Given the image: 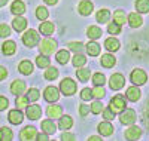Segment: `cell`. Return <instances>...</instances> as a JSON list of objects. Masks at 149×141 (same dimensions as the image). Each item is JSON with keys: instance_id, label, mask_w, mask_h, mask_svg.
I'll return each instance as SVG.
<instances>
[{"instance_id": "1", "label": "cell", "mask_w": 149, "mask_h": 141, "mask_svg": "<svg viewBox=\"0 0 149 141\" xmlns=\"http://www.w3.org/2000/svg\"><path fill=\"white\" fill-rule=\"evenodd\" d=\"M39 39H40L39 33H37L36 30H27L26 34L22 36V42L27 48H34L37 43H39Z\"/></svg>"}, {"instance_id": "2", "label": "cell", "mask_w": 149, "mask_h": 141, "mask_svg": "<svg viewBox=\"0 0 149 141\" xmlns=\"http://www.w3.org/2000/svg\"><path fill=\"white\" fill-rule=\"evenodd\" d=\"M39 49L43 55H51L54 54V50L57 49V42L54 39H43L39 43Z\"/></svg>"}, {"instance_id": "3", "label": "cell", "mask_w": 149, "mask_h": 141, "mask_svg": "<svg viewBox=\"0 0 149 141\" xmlns=\"http://www.w3.org/2000/svg\"><path fill=\"white\" fill-rule=\"evenodd\" d=\"M60 91L63 92L64 95H73L76 92V83H74L72 79H63L60 83Z\"/></svg>"}, {"instance_id": "4", "label": "cell", "mask_w": 149, "mask_h": 141, "mask_svg": "<svg viewBox=\"0 0 149 141\" xmlns=\"http://www.w3.org/2000/svg\"><path fill=\"white\" fill-rule=\"evenodd\" d=\"M109 107L113 110L115 113H121L124 109H125V98H124L122 95H116L110 100L109 102Z\"/></svg>"}, {"instance_id": "5", "label": "cell", "mask_w": 149, "mask_h": 141, "mask_svg": "<svg viewBox=\"0 0 149 141\" xmlns=\"http://www.w3.org/2000/svg\"><path fill=\"white\" fill-rule=\"evenodd\" d=\"M136 111L133 110V109H125V111H121V116H119V120H121V123H124V125H133L134 122H136Z\"/></svg>"}, {"instance_id": "6", "label": "cell", "mask_w": 149, "mask_h": 141, "mask_svg": "<svg viewBox=\"0 0 149 141\" xmlns=\"http://www.w3.org/2000/svg\"><path fill=\"white\" fill-rule=\"evenodd\" d=\"M146 80H148V76H146V73L143 70H140V68L133 70V73H131V82L134 85H137V86L139 85H145Z\"/></svg>"}, {"instance_id": "7", "label": "cell", "mask_w": 149, "mask_h": 141, "mask_svg": "<svg viewBox=\"0 0 149 141\" xmlns=\"http://www.w3.org/2000/svg\"><path fill=\"white\" fill-rule=\"evenodd\" d=\"M124 85H125V77H124L121 73H115L110 77V88L113 89V91H119Z\"/></svg>"}, {"instance_id": "8", "label": "cell", "mask_w": 149, "mask_h": 141, "mask_svg": "<svg viewBox=\"0 0 149 141\" xmlns=\"http://www.w3.org/2000/svg\"><path fill=\"white\" fill-rule=\"evenodd\" d=\"M43 97H45L46 101L54 102V101H57V100L60 98V92H58V89H57V88H54V86H48V88L45 89V92H43Z\"/></svg>"}, {"instance_id": "9", "label": "cell", "mask_w": 149, "mask_h": 141, "mask_svg": "<svg viewBox=\"0 0 149 141\" xmlns=\"http://www.w3.org/2000/svg\"><path fill=\"white\" fill-rule=\"evenodd\" d=\"M36 135H37L36 128L27 126V128H24V129L21 131V135H19V137H21V140H24V141H30V140H34Z\"/></svg>"}, {"instance_id": "10", "label": "cell", "mask_w": 149, "mask_h": 141, "mask_svg": "<svg viewBox=\"0 0 149 141\" xmlns=\"http://www.w3.org/2000/svg\"><path fill=\"white\" fill-rule=\"evenodd\" d=\"M42 116V109L39 106H27V118L31 120H37Z\"/></svg>"}, {"instance_id": "11", "label": "cell", "mask_w": 149, "mask_h": 141, "mask_svg": "<svg viewBox=\"0 0 149 141\" xmlns=\"http://www.w3.org/2000/svg\"><path fill=\"white\" fill-rule=\"evenodd\" d=\"M24 119V114L21 113V110H10L9 111V122L14 123V125H19Z\"/></svg>"}, {"instance_id": "12", "label": "cell", "mask_w": 149, "mask_h": 141, "mask_svg": "<svg viewBox=\"0 0 149 141\" xmlns=\"http://www.w3.org/2000/svg\"><path fill=\"white\" fill-rule=\"evenodd\" d=\"M94 9V5L90 2V0H82L81 5H79V12H81V15L86 17V15H90L91 12Z\"/></svg>"}, {"instance_id": "13", "label": "cell", "mask_w": 149, "mask_h": 141, "mask_svg": "<svg viewBox=\"0 0 149 141\" xmlns=\"http://www.w3.org/2000/svg\"><path fill=\"white\" fill-rule=\"evenodd\" d=\"M86 34H88V37L91 40H95V39H100L103 31H102L100 27H97V25H90L88 30H86Z\"/></svg>"}, {"instance_id": "14", "label": "cell", "mask_w": 149, "mask_h": 141, "mask_svg": "<svg viewBox=\"0 0 149 141\" xmlns=\"http://www.w3.org/2000/svg\"><path fill=\"white\" fill-rule=\"evenodd\" d=\"M24 91H26V83H24L22 80H15L10 85V92L14 95H21Z\"/></svg>"}, {"instance_id": "15", "label": "cell", "mask_w": 149, "mask_h": 141, "mask_svg": "<svg viewBox=\"0 0 149 141\" xmlns=\"http://www.w3.org/2000/svg\"><path fill=\"white\" fill-rule=\"evenodd\" d=\"M140 135H142V129L137 128V126H131L125 131V138L127 140H137V138H140Z\"/></svg>"}, {"instance_id": "16", "label": "cell", "mask_w": 149, "mask_h": 141, "mask_svg": "<svg viewBox=\"0 0 149 141\" xmlns=\"http://www.w3.org/2000/svg\"><path fill=\"white\" fill-rule=\"evenodd\" d=\"M10 10H12L14 15H22L24 12H26V5H24L21 0H15L10 6Z\"/></svg>"}, {"instance_id": "17", "label": "cell", "mask_w": 149, "mask_h": 141, "mask_svg": "<svg viewBox=\"0 0 149 141\" xmlns=\"http://www.w3.org/2000/svg\"><path fill=\"white\" fill-rule=\"evenodd\" d=\"M54 30H55V27H54L52 22H42L39 25V31L45 36H51L54 33Z\"/></svg>"}, {"instance_id": "18", "label": "cell", "mask_w": 149, "mask_h": 141, "mask_svg": "<svg viewBox=\"0 0 149 141\" xmlns=\"http://www.w3.org/2000/svg\"><path fill=\"white\" fill-rule=\"evenodd\" d=\"M98 132H100L102 135H110L112 132H113V126H112L110 122H102L100 125H98Z\"/></svg>"}, {"instance_id": "19", "label": "cell", "mask_w": 149, "mask_h": 141, "mask_svg": "<svg viewBox=\"0 0 149 141\" xmlns=\"http://www.w3.org/2000/svg\"><path fill=\"white\" fill-rule=\"evenodd\" d=\"M12 25H14V28L17 30V31H22L24 28L27 27V21L24 19L21 15H17V18L14 19V22H12Z\"/></svg>"}, {"instance_id": "20", "label": "cell", "mask_w": 149, "mask_h": 141, "mask_svg": "<svg viewBox=\"0 0 149 141\" xmlns=\"http://www.w3.org/2000/svg\"><path fill=\"white\" fill-rule=\"evenodd\" d=\"M17 50V43L12 42V40H8L3 43V54L5 55H14Z\"/></svg>"}, {"instance_id": "21", "label": "cell", "mask_w": 149, "mask_h": 141, "mask_svg": "<svg viewBox=\"0 0 149 141\" xmlns=\"http://www.w3.org/2000/svg\"><path fill=\"white\" fill-rule=\"evenodd\" d=\"M46 114L51 119H57V118H61V107L60 106H49L46 109Z\"/></svg>"}, {"instance_id": "22", "label": "cell", "mask_w": 149, "mask_h": 141, "mask_svg": "<svg viewBox=\"0 0 149 141\" xmlns=\"http://www.w3.org/2000/svg\"><path fill=\"white\" fill-rule=\"evenodd\" d=\"M128 22H130V25H131L133 28H137V27H140V25H142L143 19H142V17L139 14H130L128 15Z\"/></svg>"}, {"instance_id": "23", "label": "cell", "mask_w": 149, "mask_h": 141, "mask_svg": "<svg viewBox=\"0 0 149 141\" xmlns=\"http://www.w3.org/2000/svg\"><path fill=\"white\" fill-rule=\"evenodd\" d=\"M42 129H43V132H46L48 135H51V134H54V132L57 131V126L54 125L52 120H42Z\"/></svg>"}, {"instance_id": "24", "label": "cell", "mask_w": 149, "mask_h": 141, "mask_svg": "<svg viewBox=\"0 0 149 141\" xmlns=\"http://www.w3.org/2000/svg\"><path fill=\"white\" fill-rule=\"evenodd\" d=\"M127 97L130 101H137L140 98V91H139V88L137 86H130L127 89Z\"/></svg>"}, {"instance_id": "25", "label": "cell", "mask_w": 149, "mask_h": 141, "mask_svg": "<svg viewBox=\"0 0 149 141\" xmlns=\"http://www.w3.org/2000/svg\"><path fill=\"white\" fill-rule=\"evenodd\" d=\"M104 46L107 50H110V52H115V50L119 49V42L115 39V37H109V39L104 42Z\"/></svg>"}, {"instance_id": "26", "label": "cell", "mask_w": 149, "mask_h": 141, "mask_svg": "<svg viewBox=\"0 0 149 141\" xmlns=\"http://www.w3.org/2000/svg\"><path fill=\"white\" fill-rule=\"evenodd\" d=\"M136 9L139 14H148L149 12V0H137L136 2Z\"/></svg>"}, {"instance_id": "27", "label": "cell", "mask_w": 149, "mask_h": 141, "mask_svg": "<svg viewBox=\"0 0 149 141\" xmlns=\"http://www.w3.org/2000/svg\"><path fill=\"white\" fill-rule=\"evenodd\" d=\"M115 62H116V59H115V57H113V55L106 54V55H103V57H102V66H103V67H106V68L113 67V66H115Z\"/></svg>"}, {"instance_id": "28", "label": "cell", "mask_w": 149, "mask_h": 141, "mask_svg": "<svg viewBox=\"0 0 149 141\" xmlns=\"http://www.w3.org/2000/svg\"><path fill=\"white\" fill-rule=\"evenodd\" d=\"M72 125H73V120H72V118H70V116H63V118L60 119V123H58L60 129H63V131L70 129Z\"/></svg>"}, {"instance_id": "29", "label": "cell", "mask_w": 149, "mask_h": 141, "mask_svg": "<svg viewBox=\"0 0 149 141\" xmlns=\"http://www.w3.org/2000/svg\"><path fill=\"white\" fill-rule=\"evenodd\" d=\"M86 52H88L91 57H97L98 54H100V46H98L95 42H90L88 45H86Z\"/></svg>"}, {"instance_id": "30", "label": "cell", "mask_w": 149, "mask_h": 141, "mask_svg": "<svg viewBox=\"0 0 149 141\" xmlns=\"http://www.w3.org/2000/svg\"><path fill=\"white\" fill-rule=\"evenodd\" d=\"M109 18H110V12L107 9H100V10L97 12V21L98 22L104 24V22L109 21Z\"/></svg>"}, {"instance_id": "31", "label": "cell", "mask_w": 149, "mask_h": 141, "mask_svg": "<svg viewBox=\"0 0 149 141\" xmlns=\"http://www.w3.org/2000/svg\"><path fill=\"white\" fill-rule=\"evenodd\" d=\"M55 58H57V61H58L60 64H66V62L69 61V58H70V55H69V50H66V49H61V50H58Z\"/></svg>"}, {"instance_id": "32", "label": "cell", "mask_w": 149, "mask_h": 141, "mask_svg": "<svg viewBox=\"0 0 149 141\" xmlns=\"http://www.w3.org/2000/svg\"><path fill=\"white\" fill-rule=\"evenodd\" d=\"M19 71L22 73V74H30L31 71H33V64L30 62V61H22L21 64H19Z\"/></svg>"}, {"instance_id": "33", "label": "cell", "mask_w": 149, "mask_h": 141, "mask_svg": "<svg viewBox=\"0 0 149 141\" xmlns=\"http://www.w3.org/2000/svg\"><path fill=\"white\" fill-rule=\"evenodd\" d=\"M49 58H48V55H39L36 58V64H37V67H40V68H45V67H49Z\"/></svg>"}, {"instance_id": "34", "label": "cell", "mask_w": 149, "mask_h": 141, "mask_svg": "<svg viewBox=\"0 0 149 141\" xmlns=\"http://www.w3.org/2000/svg\"><path fill=\"white\" fill-rule=\"evenodd\" d=\"M12 138H14V135H12V131L9 129V128L3 126L2 129H0V140H2V141H10Z\"/></svg>"}, {"instance_id": "35", "label": "cell", "mask_w": 149, "mask_h": 141, "mask_svg": "<svg viewBox=\"0 0 149 141\" xmlns=\"http://www.w3.org/2000/svg\"><path fill=\"white\" fill-rule=\"evenodd\" d=\"M76 76L81 82H86L90 79V70L88 68H79L78 67V71H76Z\"/></svg>"}, {"instance_id": "36", "label": "cell", "mask_w": 149, "mask_h": 141, "mask_svg": "<svg viewBox=\"0 0 149 141\" xmlns=\"http://www.w3.org/2000/svg\"><path fill=\"white\" fill-rule=\"evenodd\" d=\"M57 77H58V70H57L55 67H48V70H46V73H45V79L54 80V79H57Z\"/></svg>"}, {"instance_id": "37", "label": "cell", "mask_w": 149, "mask_h": 141, "mask_svg": "<svg viewBox=\"0 0 149 141\" xmlns=\"http://www.w3.org/2000/svg\"><path fill=\"white\" fill-rule=\"evenodd\" d=\"M93 82H94L95 86H103L104 82H106L104 74H102V73H95V74L93 76Z\"/></svg>"}, {"instance_id": "38", "label": "cell", "mask_w": 149, "mask_h": 141, "mask_svg": "<svg viewBox=\"0 0 149 141\" xmlns=\"http://www.w3.org/2000/svg\"><path fill=\"white\" fill-rule=\"evenodd\" d=\"M113 21L116 24H119V25L125 24V14H124L122 10H116L115 14H113Z\"/></svg>"}, {"instance_id": "39", "label": "cell", "mask_w": 149, "mask_h": 141, "mask_svg": "<svg viewBox=\"0 0 149 141\" xmlns=\"http://www.w3.org/2000/svg\"><path fill=\"white\" fill-rule=\"evenodd\" d=\"M48 15H49V12H48L46 8H43V6H39V8H37V10H36V17L39 18V19L45 21V19L48 18Z\"/></svg>"}, {"instance_id": "40", "label": "cell", "mask_w": 149, "mask_h": 141, "mask_svg": "<svg viewBox=\"0 0 149 141\" xmlns=\"http://www.w3.org/2000/svg\"><path fill=\"white\" fill-rule=\"evenodd\" d=\"M69 49L73 50V52H76V54H81L84 50V45L81 42H70L69 43Z\"/></svg>"}, {"instance_id": "41", "label": "cell", "mask_w": 149, "mask_h": 141, "mask_svg": "<svg viewBox=\"0 0 149 141\" xmlns=\"http://www.w3.org/2000/svg\"><path fill=\"white\" fill-rule=\"evenodd\" d=\"M85 62H86V59H85L84 55H81V54H76V55H74V58H73V66L76 67V68H78V67H82Z\"/></svg>"}, {"instance_id": "42", "label": "cell", "mask_w": 149, "mask_h": 141, "mask_svg": "<svg viewBox=\"0 0 149 141\" xmlns=\"http://www.w3.org/2000/svg\"><path fill=\"white\" fill-rule=\"evenodd\" d=\"M27 106H29V98L18 95V98H17V107L18 109H27Z\"/></svg>"}, {"instance_id": "43", "label": "cell", "mask_w": 149, "mask_h": 141, "mask_svg": "<svg viewBox=\"0 0 149 141\" xmlns=\"http://www.w3.org/2000/svg\"><path fill=\"white\" fill-rule=\"evenodd\" d=\"M39 97H40L39 91H37V89H34V88H31L30 91L27 92V98H29V101H37V100H39Z\"/></svg>"}, {"instance_id": "44", "label": "cell", "mask_w": 149, "mask_h": 141, "mask_svg": "<svg viewBox=\"0 0 149 141\" xmlns=\"http://www.w3.org/2000/svg\"><path fill=\"white\" fill-rule=\"evenodd\" d=\"M104 89H103V86H95L94 89H93V98H103L104 97Z\"/></svg>"}, {"instance_id": "45", "label": "cell", "mask_w": 149, "mask_h": 141, "mask_svg": "<svg viewBox=\"0 0 149 141\" xmlns=\"http://www.w3.org/2000/svg\"><path fill=\"white\" fill-rule=\"evenodd\" d=\"M107 31L110 33V34H119L121 33V27H119V24H116L115 21L112 22L109 27H107Z\"/></svg>"}, {"instance_id": "46", "label": "cell", "mask_w": 149, "mask_h": 141, "mask_svg": "<svg viewBox=\"0 0 149 141\" xmlns=\"http://www.w3.org/2000/svg\"><path fill=\"white\" fill-rule=\"evenodd\" d=\"M91 111L94 113V114H98V113H102V109H103V106H102V102L100 101H94L93 104H91Z\"/></svg>"}, {"instance_id": "47", "label": "cell", "mask_w": 149, "mask_h": 141, "mask_svg": "<svg viewBox=\"0 0 149 141\" xmlns=\"http://www.w3.org/2000/svg\"><path fill=\"white\" fill-rule=\"evenodd\" d=\"M103 116H104L106 120H113V119H115V111L112 110L110 107H109V109H104V110H103Z\"/></svg>"}, {"instance_id": "48", "label": "cell", "mask_w": 149, "mask_h": 141, "mask_svg": "<svg viewBox=\"0 0 149 141\" xmlns=\"http://www.w3.org/2000/svg\"><path fill=\"white\" fill-rule=\"evenodd\" d=\"M10 34V28L6 24H0V37H8Z\"/></svg>"}, {"instance_id": "49", "label": "cell", "mask_w": 149, "mask_h": 141, "mask_svg": "<svg viewBox=\"0 0 149 141\" xmlns=\"http://www.w3.org/2000/svg\"><path fill=\"white\" fill-rule=\"evenodd\" d=\"M81 98H82V100H85V101L91 100V98H93V91H90L88 88L82 89V92H81Z\"/></svg>"}, {"instance_id": "50", "label": "cell", "mask_w": 149, "mask_h": 141, "mask_svg": "<svg viewBox=\"0 0 149 141\" xmlns=\"http://www.w3.org/2000/svg\"><path fill=\"white\" fill-rule=\"evenodd\" d=\"M8 106H9V101H8V98H6V97H0V110H5V109H8Z\"/></svg>"}, {"instance_id": "51", "label": "cell", "mask_w": 149, "mask_h": 141, "mask_svg": "<svg viewBox=\"0 0 149 141\" xmlns=\"http://www.w3.org/2000/svg\"><path fill=\"white\" fill-rule=\"evenodd\" d=\"M90 110H91V109H90L88 106H84V104H82V106L79 107V111H81V114H82V116H86V114H88V111H90Z\"/></svg>"}, {"instance_id": "52", "label": "cell", "mask_w": 149, "mask_h": 141, "mask_svg": "<svg viewBox=\"0 0 149 141\" xmlns=\"http://www.w3.org/2000/svg\"><path fill=\"white\" fill-rule=\"evenodd\" d=\"M6 77H8V71H6V68H5V67H0V82L5 80Z\"/></svg>"}, {"instance_id": "53", "label": "cell", "mask_w": 149, "mask_h": 141, "mask_svg": "<svg viewBox=\"0 0 149 141\" xmlns=\"http://www.w3.org/2000/svg\"><path fill=\"white\" fill-rule=\"evenodd\" d=\"M36 138L39 140V141H46L49 137H48V134L45 132V134H39V135H36Z\"/></svg>"}, {"instance_id": "54", "label": "cell", "mask_w": 149, "mask_h": 141, "mask_svg": "<svg viewBox=\"0 0 149 141\" xmlns=\"http://www.w3.org/2000/svg\"><path fill=\"white\" fill-rule=\"evenodd\" d=\"M76 137L74 135H72V134H63L61 135V140H74Z\"/></svg>"}, {"instance_id": "55", "label": "cell", "mask_w": 149, "mask_h": 141, "mask_svg": "<svg viewBox=\"0 0 149 141\" xmlns=\"http://www.w3.org/2000/svg\"><path fill=\"white\" fill-rule=\"evenodd\" d=\"M45 2H46L48 5H55V3L58 2V0H45Z\"/></svg>"}, {"instance_id": "56", "label": "cell", "mask_w": 149, "mask_h": 141, "mask_svg": "<svg viewBox=\"0 0 149 141\" xmlns=\"http://www.w3.org/2000/svg\"><path fill=\"white\" fill-rule=\"evenodd\" d=\"M6 2H8V0H0V8L5 6V5H6Z\"/></svg>"}, {"instance_id": "57", "label": "cell", "mask_w": 149, "mask_h": 141, "mask_svg": "<svg viewBox=\"0 0 149 141\" xmlns=\"http://www.w3.org/2000/svg\"><path fill=\"white\" fill-rule=\"evenodd\" d=\"M90 140H95L97 141V140H102V138L100 137H90Z\"/></svg>"}]
</instances>
